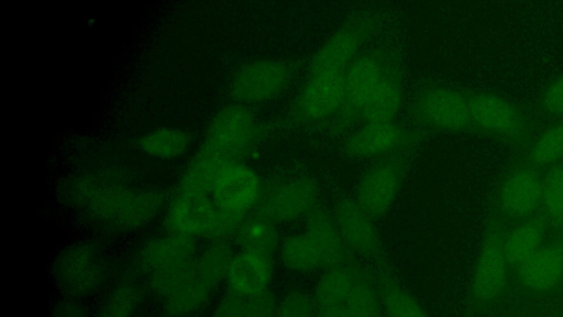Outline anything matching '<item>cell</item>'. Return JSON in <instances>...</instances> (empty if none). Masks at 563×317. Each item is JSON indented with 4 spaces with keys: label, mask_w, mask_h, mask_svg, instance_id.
<instances>
[{
    "label": "cell",
    "mask_w": 563,
    "mask_h": 317,
    "mask_svg": "<svg viewBox=\"0 0 563 317\" xmlns=\"http://www.w3.org/2000/svg\"><path fill=\"white\" fill-rule=\"evenodd\" d=\"M400 54L388 42L362 51L344 72L343 105L328 127L332 134L341 135L352 129V120L368 95L387 72L400 63Z\"/></svg>",
    "instance_id": "obj_1"
},
{
    "label": "cell",
    "mask_w": 563,
    "mask_h": 317,
    "mask_svg": "<svg viewBox=\"0 0 563 317\" xmlns=\"http://www.w3.org/2000/svg\"><path fill=\"white\" fill-rule=\"evenodd\" d=\"M384 15L363 12L345 21L319 48L310 62L308 78L345 70L364 45L382 29Z\"/></svg>",
    "instance_id": "obj_2"
},
{
    "label": "cell",
    "mask_w": 563,
    "mask_h": 317,
    "mask_svg": "<svg viewBox=\"0 0 563 317\" xmlns=\"http://www.w3.org/2000/svg\"><path fill=\"white\" fill-rule=\"evenodd\" d=\"M53 280L64 295L80 299L96 293L108 275V264L99 248L78 242L63 250L53 263Z\"/></svg>",
    "instance_id": "obj_3"
},
{
    "label": "cell",
    "mask_w": 563,
    "mask_h": 317,
    "mask_svg": "<svg viewBox=\"0 0 563 317\" xmlns=\"http://www.w3.org/2000/svg\"><path fill=\"white\" fill-rule=\"evenodd\" d=\"M319 205V185L310 177L276 179L262 185L249 214L275 225L306 218Z\"/></svg>",
    "instance_id": "obj_4"
},
{
    "label": "cell",
    "mask_w": 563,
    "mask_h": 317,
    "mask_svg": "<svg viewBox=\"0 0 563 317\" xmlns=\"http://www.w3.org/2000/svg\"><path fill=\"white\" fill-rule=\"evenodd\" d=\"M344 72L308 78L289 111L287 125L329 127L343 105Z\"/></svg>",
    "instance_id": "obj_5"
},
{
    "label": "cell",
    "mask_w": 563,
    "mask_h": 317,
    "mask_svg": "<svg viewBox=\"0 0 563 317\" xmlns=\"http://www.w3.org/2000/svg\"><path fill=\"white\" fill-rule=\"evenodd\" d=\"M410 113L412 122L422 130L457 132L472 124L466 96L437 84H426L418 90Z\"/></svg>",
    "instance_id": "obj_6"
},
{
    "label": "cell",
    "mask_w": 563,
    "mask_h": 317,
    "mask_svg": "<svg viewBox=\"0 0 563 317\" xmlns=\"http://www.w3.org/2000/svg\"><path fill=\"white\" fill-rule=\"evenodd\" d=\"M162 204L163 196L158 192L111 187L93 189L85 206L99 220L132 229L151 220Z\"/></svg>",
    "instance_id": "obj_7"
},
{
    "label": "cell",
    "mask_w": 563,
    "mask_h": 317,
    "mask_svg": "<svg viewBox=\"0 0 563 317\" xmlns=\"http://www.w3.org/2000/svg\"><path fill=\"white\" fill-rule=\"evenodd\" d=\"M268 132L269 125L257 122L246 107L228 106L211 119L203 143L240 162Z\"/></svg>",
    "instance_id": "obj_8"
},
{
    "label": "cell",
    "mask_w": 563,
    "mask_h": 317,
    "mask_svg": "<svg viewBox=\"0 0 563 317\" xmlns=\"http://www.w3.org/2000/svg\"><path fill=\"white\" fill-rule=\"evenodd\" d=\"M416 149L411 146L377 160L360 179L354 199L373 219L393 205Z\"/></svg>",
    "instance_id": "obj_9"
},
{
    "label": "cell",
    "mask_w": 563,
    "mask_h": 317,
    "mask_svg": "<svg viewBox=\"0 0 563 317\" xmlns=\"http://www.w3.org/2000/svg\"><path fill=\"white\" fill-rule=\"evenodd\" d=\"M426 134V130L395 121L366 123L346 138L343 152L351 158L379 160L418 146Z\"/></svg>",
    "instance_id": "obj_10"
},
{
    "label": "cell",
    "mask_w": 563,
    "mask_h": 317,
    "mask_svg": "<svg viewBox=\"0 0 563 317\" xmlns=\"http://www.w3.org/2000/svg\"><path fill=\"white\" fill-rule=\"evenodd\" d=\"M296 64L282 59H257L244 65L230 85V95L242 103H258L278 95L290 81Z\"/></svg>",
    "instance_id": "obj_11"
},
{
    "label": "cell",
    "mask_w": 563,
    "mask_h": 317,
    "mask_svg": "<svg viewBox=\"0 0 563 317\" xmlns=\"http://www.w3.org/2000/svg\"><path fill=\"white\" fill-rule=\"evenodd\" d=\"M217 209L209 194L180 190L167 207L164 225L169 233L207 237Z\"/></svg>",
    "instance_id": "obj_12"
},
{
    "label": "cell",
    "mask_w": 563,
    "mask_h": 317,
    "mask_svg": "<svg viewBox=\"0 0 563 317\" xmlns=\"http://www.w3.org/2000/svg\"><path fill=\"white\" fill-rule=\"evenodd\" d=\"M332 217L351 253L372 258L379 254L380 244L374 219L355 199H339L334 205Z\"/></svg>",
    "instance_id": "obj_13"
},
{
    "label": "cell",
    "mask_w": 563,
    "mask_h": 317,
    "mask_svg": "<svg viewBox=\"0 0 563 317\" xmlns=\"http://www.w3.org/2000/svg\"><path fill=\"white\" fill-rule=\"evenodd\" d=\"M262 184L258 176L242 163L227 167L218 178L211 197L227 211L247 215L256 204Z\"/></svg>",
    "instance_id": "obj_14"
},
{
    "label": "cell",
    "mask_w": 563,
    "mask_h": 317,
    "mask_svg": "<svg viewBox=\"0 0 563 317\" xmlns=\"http://www.w3.org/2000/svg\"><path fill=\"white\" fill-rule=\"evenodd\" d=\"M405 97L401 62L393 66L364 100L352 120L356 123L394 121Z\"/></svg>",
    "instance_id": "obj_15"
},
{
    "label": "cell",
    "mask_w": 563,
    "mask_h": 317,
    "mask_svg": "<svg viewBox=\"0 0 563 317\" xmlns=\"http://www.w3.org/2000/svg\"><path fill=\"white\" fill-rule=\"evenodd\" d=\"M508 265L503 244L495 237L486 239L473 275V295L479 300L497 297L505 288Z\"/></svg>",
    "instance_id": "obj_16"
},
{
    "label": "cell",
    "mask_w": 563,
    "mask_h": 317,
    "mask_svg": "<svg viewBox=\"0 0 563 317\" xmlns=\"http://www.w3.org/2000/svg\"><path fill=\"white\" fill-rule=\"evenodd\" d=\"M305 219V232L310 237L320 254L322 269L351 262V252L346 248L332 215L319 204Z\"/></svg>",
    "instance_id": "obj_17"
},
{
    "label": "cell",
    "mask_w": 563,
    "mask_h": 317,
    "mask_svg": "<svg viewBox=\"0 0 563 317\" xmlns=\"http://www.w3.org/2000/svg\"><path fill=\"white\" fill-rule=\"evenodd\" d=\"M272 275V258L242 250L233 255L225 278L229 289L249 297L268 289Z\"/></svg>",
    "instance_id": "obj_18"
},
{
    "label": "cell",
    "mask_w": 563,
    "mask_h": 317,
    "mask_svg": "<svg viewBox=\"0 0 563 317\" xmlns=\"http://www.w3.org/2000/svg\"><path fill=\"white\" fill-rule=\"evenodd\" d=\"M466 98L472 124L499 134L512 135L518 132L521 124L518 112L504 99L484 92Z\"/></svg>",
    "instance_id": "obj_19"
},
{
    "label": "cell",
    "mask_w": 563,
    "mask_h": 317,
    "mask_svg": "<svg viewBox=\"0 0 563 317\" xmlns=\"http://www.w3.org/2000/svg\"><path fill=\"white\" fill-rule=\"evenodd\" d=\"M234 163L241 162L203 143L183 174L180 190L211 194L220 175Z\"/></svg>",
    "instance_id": "obj_20"
},
{
    "label": "cell",
    "mask_w": 563,
    "mask_h": 317,
    "mask_svg": "<svg viewBox=\"0 0 563 317\" xmlns=\"http://www.w3.org/2000/svg\"><path fill=\"white\" fill-rule=\"evenodd\" d=\"M518 275L534 292L555 287L563 277V244L542 247L518 269Z\"/></svg>",
    "instance_id": "obj_21"
},
{
    "label": "cell",
    "mask_w": 563,
    "mask_h": 317,
    "mask_svg": "<svg viewBox=\"0 0 563 317\" xmlns=\"http://www.w3.org/2000/svg\"><path fill=\"white\" fill-rule=\"evenodd\" d=\"M543 182L531 171L514 173L504 183L500 192L503 208L514 217L532 214L542 200Z\"/></svg>",
    "instance_id": "obj_22"
},
{
    "label": "cell",
    "mask_w": 563,
    "mask_h": 317,
    "mask_svg": "<svg viewBox=\"0 0 563 317\" xmlns=\"http://www.w3.org/2000/svg\"><path fill=\"white\" fill-rule=\"evenodd\" d=\"M196 244L192 238L169 233L150 240L139 253V265L152 273L167 265L195 258Z\"/></svg>",
    "instance_id": "obj_23"
},
{
    "label": "cell",
    "mask_w": 563,
    "mask_h": 317,
    "mask_svg": "<svg viewBox=\"0 0 563 317\" xmlns=\"http://www.w3.org/2000/svg\"><path fill=\"white\" fill-rule=\"evenodd\" d=\"M361 271L362 267L352 262L324 269L312 295L317 306L343 305Z\"/></svg>",
    "instance_id": "obj_24"
},
{
    "label": "cell",
    "mask_w": 563,
    "mask_h": 317,
    "mask_svg": "<svg viewBox=\"0 0 563 317\" xmlns=\"http://www.w3.org/2000/svg\"><path fill=\"white\" fill-rule=\"evenodd\" d=\"M543 238L544 225L539 219H532L518 226L503 243L508 264L519 269L542 248Z\"/></svg>",
    "instance_id": "obj_25"
},
{
    "label": "cell",
    "mask_w": 563,
    "mask_h": 317,
    "mask_svg": "<svg viewBox=\"0 0 563 317\" xmlns=\"http://www.w3.org/2000/svg\"><path fill=\"white\" fill-rule=\"evenodd\" d=\"M275 226L262 217L247 214L233 237L242 250L272 258L278 247V232Z\"/></svg>",
    "instance_id": "obj_26"
},
{
    "label": "cell",
    "mask_w": 563,
    "mask_h": 317,
    "mask_svg": "<svg viewBox=\"0 0 563 317\" xmlns=\"http://www.w3.org/2000/svg\"><path fill=\"white\" fill-rule=\"evenodd\" d=\"M384 317H428L418 300L389 273L377 274Z\"/></svg>",
    "instance_id": "obj_27"
},
{
    "label": "cell",
    "mask_w": 563,
    "mask_h": 317,
    "mask_svg": "<svg viewBox=\"0 0 563 317\" xmlns=\"http://www.w3.org/2000/svg\"><path fill=\"white\" fill-rule=\"evenodd\" d=\"M279 255L284 265L296 272H312L322 267L320 254L306 232L287 237L280 244Z\"/></svg>",
    "instance_id": "obj_28"
},
{
    "label": "cell",
    "mask_w": 563,
    "mask_h": 317,
    "mask_svg": "<svg viewBox=\"0 0 563 317\" xmlns=\"http://www.w3.org/2000/svg\"><path fill=\"white\" fill-rule=\"evenodd\" d=\"M342 306L353 317H384L377 283L363 269Z\"/></svg>",
    "instance_id": "obj_29"
},
{
    "label": "cell",
    "mask_w": 563,
    "mask_h": 317,
    "mask_svg": "<svg viewBox=\"0 0 563 317\" xmlns=\"http://www.w3.org/2000/svg\"><path fill=\"white\" fill-rule=\"evenodd\" d=\"M233 253L223 241H214L196 259L195 277L210 291L227 277Z\"/></svg>",
    "instance_id": "obj_30"
},
{
    "label": "cell",
    "mask_w": 563,
    "mask_h": 317,
    "mask_svg": "<svg viewBox=\"0 0 563 317\" xmlns=\"http://www.w3.org/2000/svg\"><path fill=\"white\" fill-rule=\"evenodd\" d=\"M139 145L148 155L161 158H174L188 150L190 138L183 130L164 128L141 136Z\"/></svg>",
    "instance_id": "obj_31"
},
{
    "label": "cell",
    "mask_w": 563,
    "mask_h": 317,
    "mask_svg": "<svg viewBox=\"0 0 563 317\" xmlns=\"http://www.w3.org/2000/svg\"><path fill=\"white\" fill-rule=\"evenodd\" d=\"M211 292L194 277L164 298V309L175 317L189 315L205 305Z\"/></svg>",
    "instance_id": "obj_32"
},
{
    "label": "cell",
    "mask_w": 563,
    "mask_h": 317,
    "mask_svg": "<svg viewBox=\"0 0 563 317\" xmlns=\"http://www.w3.org/2000/svg\"><path fill=\"white\" fill-rule=\"evenodd\" d=\"M152 291L165 298L196 275V258L167 265L150 273Z\"/></svg>",
    "instance_id": "obj_33"
},
{
    "label": "cell",
    "mask_w": 563,
    "mask_h": 317,
    "mask_svg": "<svg viewBox=\"0 0 563 317\" xmlns=\"http://www.w3.org/2000/svg\"><path fill=\"white\" fill-rule=\"evenodd\" d=\"M140 299L136 285L130 282L120 283L108 293L97 317H133Z\"/></svg>",
    "instance_id": "obj_34"
},
{
    "label": "cell",
    "mask_w": 563,
    "mask_h": 317,
    "mask_svg": "<svg viewBox=\"0 0 563 317\" xmlns=\"http://www.w3.org/2000/svg\"><path fill=\"white\" fill-rule=\"evenodd\" d=\"M563 157V122L547 130L531 150L536 165H549Z\"/></svg>",
    "instance_id": "obj_35"
},
{
    "label": "cell",
    "mask_w": 563,
    "mask_h": 317,
    "mask_svg": "<svg viewBox=\"0 0 563 317\" xmlns=\"http://www.w3.org/2000/svg\"><path fill=\"white\" fill-rule=\"evenodd\" d=\"M541 205L543 206L548 220L552 225H563V192L560 187L555 168H553L543 181Z\"/></svg>",
    "instance_id": "obj_36"
},
{
    "label": "cell",
    "mask_w": 563,
    "mask_h": 317,
    "mask_svg": "<svg viewBox=\"0 0 563 317\" xmlns=\"http://www.w3.org/2000/svg\"><path fill=\"white\" fill-rule=\"evenodd\" d=\"M276 317H317L313 296L299 291L287 293L277 303Z\"/></svg>",
    "instance_id": "obj_37"
},
{
    "label": "cell",
    "mask_w": 563,
    "mask_h": 317,
    "mask_svg": "<svg viewBox=\"0 0 563 317\" xmlns=\"http://www.w3.org/2000/svg\"><path fill=\"white\" fill-rule=\"evenodd\" d=\"M277 300L268 289L246 297L245 317H276Z\"/></svg>",
    "instance_id": "obj_38"
},
{
    "label": "cell",
    "mask_w": 563,
    "mask_h": 317,
    "mask_svg": "<svg viewBox=\"0 0 563 317\" xmlns=\"http://www.w3.org/2000/svg\"><path fill=\"white\" fill-rule=\"evenodd\" d=\"M246 297L228 289L216 305L211 317H245Z\"/></svg>",
    "instance_id": "obj_39"
},
{
    "label": "cell",
    "mask_w": 563,
    "mask_h": 317,
    "mask_svg": "<svg viewBox=\"0 0 563 317\" xmlns=\"http://www.w3.org/2000/svg\"><path fill=\"white\" fill-rule=\"evenodd\" d=\"M51 317H89V315L79 299L64 297L54 304Z\"/></svg>",
    "instance_id": "obj_40"
},
{
    "label": "cell",
    "mask_w": 563,
    "mask_h": 317,
    "mask_svg": "<svg viewBox=\"0 0 563 317\" xmlns=\"http://www.w3.org/2000/svg\"><path fill=\"white\" fill-rule=\"evenodd\" d=\"M543 101L550 112L563 113V77L548 88Z\"/></svg>",
    "instance_id": "obj_41"
},
{
    "label": "cell",
    "mask_w": 563,
    "mask_h": 317,
    "mask_svg": "<svg viewBox=\"0 0 563 317\" xmlns=\"http://www.w3.org/2000/svg\"><path fill=\"white\" fill-rule=\"evenodd\" d=\"M317 317H353L344 306H317Z\"/></svg>",
    "instance_id": "obj_42"
},
{
    "label": "cell",
    "mask_w": 563,
    "mask_h": 317,
    "mask_svg": "<svg viewBox=\"0 0 563 317\" xmlns=\"http://www.w3.org/2000/svg\"><path fill=\"white\" fill-rule=\"evenodd\" d=\"M560 187L563 192V166L555 167Z\"/></svg>",
    "instance_id": "obj_43"
}]
</instances>
